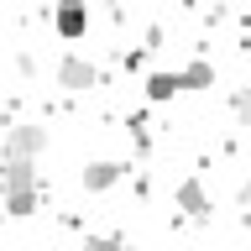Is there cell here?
Here are the masks:
<instances>
[{
  "label": "cell",
  "instance_id": "6da1fadb",
  "mask_svg": "<svg viewBox=\"0 0 251 251\" xmlns=\"http://www.w3.org/2000/svg\"><path fill=\"white\" fill-rule=\"evenodd\" d=\"M173 204H178L183 220H194V225H204V220L215 215V199H209V188H204L199 178H183V183L173 188Z\"/></svg>",
  "mask_w": 251,
  "mask_h": 251
},
{
  "label": "cell",
  "instance_id": "7a4b0ae2",
  "mask_svg": "<svg viewBox=\"0 0 251 251\" xmlns=\"http://www.w3.org/2000/svg\"><path fill=\"white\" fill-rule=\"evenodd\" d=\"M52 26H58L63 42H78V37L89 31V5H84V0H58V11H52Z\"/></svg>",
  "mask_w": 251,
  "mask_h": 251
},
{
  "label": "cell",
  "instance_id": "3957f363",
  "mask_svg": "<svg viewBox=\"0 0 251 251\" xmlns=\"http://www.w3.org/2000/svg\"><path fill=\"white\" fill-rule=\"evenodd\" d=\"M58 84L63 89H94L100 84V68H94L89 58H78V52H63V63H58Z\"/></svg>",
  "mask_w": 251,
  "mask_h": 251
},
{
  "label": "cell",
  "instance_id": "277c9868",
  "mask_svg": "<svg viewBox=\"0 0 251 251\" xmlns=\"http://www.w3.org/2000/svg\"><path fill=\"white\" fill-rule=\"evenodd\" d=\"M47 131L42 126H11V136L0 141V157H42Z\"/></svg>",
  "mask_w": 251,
  "mask_h": 251
},
{
  "label": "cell",
  "instance_id": "5b68a950",
  "mask_svg": "<svg viewBox=\"0 0 251 251\" xmlns=\"http://www.w3.org/2000/svg\"><path fill=\"white\" fill-rule=\"evenodd\" d=\"M121 178H126V162L100 157V162H89V168H84V194H105V188H115Z\"/></svg>",
  "mask_w": 251,
  "mask_h": 251
},
{
  "label": "cell",
  "instance_id": "8992f818",
  "mask_svg": "<svg viewBox=\"0 0 251 251\" xmlns=\"http://www.w3.org/2000/svg\"><path fill=\"white\" fill-rule=\"evenodd\" d=\"M141 94H147L152 105H162V100H173V94H183V74H178V68H157V74H147Z\"/></svg>",
  "mask_w": 251,
  "mask_h": 251
},
{
  "label": "cell",
  "instance_id": "52a82bcc",
  "mask_svg": "<svg viewBox=\"0 0 251 251\" xmlns=\"http://www.w3.org/2000/svg\"><path fill=\"white\" fill-rule=\"evenodd\" d=\"M178 74H183V89H209V84H215V63H209V58H194V63H183Z\"/></svg>",
  "mask_w": 251,
  "mask_h": 251
},
{
  "label": "cell",
  "instance_id": "ba28073f",
  "mask_svg": "<svg viewBox=\"0 0 251 251\" xmlns=\"http://www.w3.org/2000/svg\"><path fill=\"white\" fill-rule=\"evenodd\" d=\"M37 199H42V188H16V194H5V215H16V220L37 215Z\"/></svg>",
  "mask_w": 251,
  "mask_h": 251
},
{
  "label": "cell",
  "instance_id": "9c48e42d",
  "mask_svg": "<svg viewBox=\"0 0 251 251\" xmlns=\"http://www.w3.org/2000/svg\"><path fill=\"white\" fill-rule=\"evenodd\" d=\"M230 110H235V121H241V126L251 131V84H246V89H235V94H230Z\"/></svg>",
  "mask_w": 251,
  "mask_h": 251
}]
</instances>
